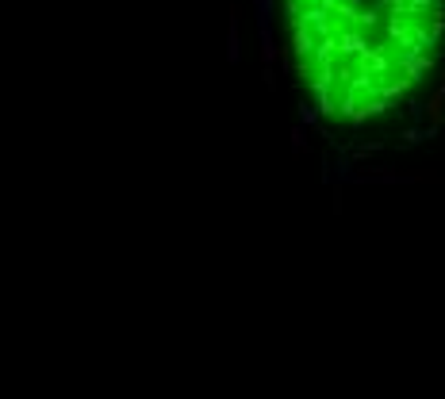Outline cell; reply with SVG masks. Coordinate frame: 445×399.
Returning a JSON list of instances; mask_svg holds the SVG:
<instances>
[{"label":"cell","instance_id":"1","mask_svg":"<svg viewBox=\"0 0 445 399\" xmlns=\"http://www.w3.org/2000/svg\"><path fill=\"white\" fill-rule=\"evenodd\" d=\"M296 73L330 123L399 107L437 62L445 0H284Z\"/></svg>","mask_w":445,"mask_h":399}]
</instances>
